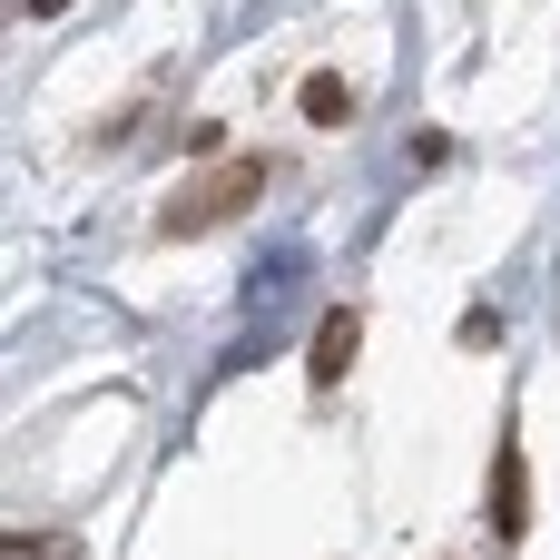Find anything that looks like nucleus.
I'll return each instance as SVG.
<instances>
[{
    "label": "nucleus",
    "instance_id": "1",
    "mask_svg": "<svg viewBox=\"0 0 560 560\" xmlns=\"http://www.w3.org/2000/svg\"><path fill=\"white\" fill-rule=\"evenodd\" d=\"M266 158H236V167H207V177H187L167 207H158V236H207V226H226V217H246L256 197H266Z\"/></svg>",
    "mask_w": 560,
    "mask_h": 560
},
{
    "label": "nucleus",
    "instance_id": "2",
    "mask_svg": "<svg viewBox=\"0 0 560 560\" xmlns=\"http://www.w3.org/2000/svg\"><path fill=\"white\" fill-rule=\"evenodd\" d=\"M492 532H502V541L532 532V463H522V433L492 443Z\"/></svg>",
    "mask_w": 560,
    "mask_h": 560
},
{
    "label": "nucleus",
    "instance_id": "3",
    "mask_svg": "<svg viewBox=\"0 0 560 560\" xmlns=\"http://www.w3.org/2000/svg\"><path fill=\"white\" fill-rule=\"evenodd\" d=\"M354 345H364V325H354V315L335 305V315L315 325V345H305V374H315V384H345V364H354Z\"/></svg>",
    "mask_w": 560,
    "mask_h": 560
},
{
    "label": "nucleus",
    "instance_id": "4",
    "mask_svg": "<svg viewBox=\"0 0 560 560\" xmlns=\"http://www.w3.org/2000/svg\"><path fill=\"white\" fill-rule=\"evenodd\" d=\"M305 118H315V128H345V118H354L345 79H305Z\"/></svg>",
    "mask_w": 560,
    "mask_h": 560
},
{
    "label": "nucleus",
    "instance_id": "5",
    "mask_svg": "<svg viewBox=\"0 0 560 560\" xmlns=\"http://www.w3.org/2000/svg\"><path fill=\"white\" fill-rule=\"evenodd\" d=\"M20 10H30V20H49V10H69V0H20Z\"/></svg>",
    "mask_w": 560,
    "mask_h": 560
}]
</instances>
